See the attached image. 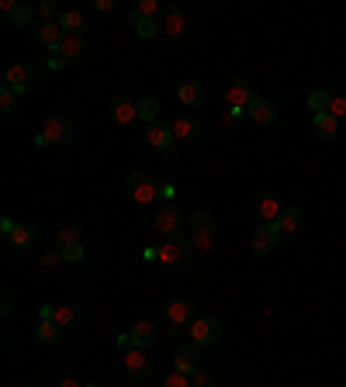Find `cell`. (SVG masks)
<instances>
[{"instance_id":"obj_34","label":"cell","mask_w":346,"mask_h":387,"mask_svg":"<svg viewBox=\"0 0 346 387\" xmlns=\"http://www.w3.org/2000/svg\"><path fill=\"white\" fill-rule=\"evenodd\" d=\"M132 14L135 18H160L163 11H160V0H135L132 4Z\"/></svg>"},{"instance_id":"obj_9","label":"cell","mask_w":346,"mask_h":387,"mask_svg":"<svg viewBox=\"0 0 346 387\" xmlns=\"http://www.w3.org/2000/svg\"><path fill=\"white\" fill-rule=\"evenodd\" d=\"M173 370H177V374H187V377H194V374L201 370V346H194V343L177 346V356H173Z\"/></svg>"},{"instance_id":"obj_5","label":"cell","mask_w":346,"mask_h":387,"mask_svg":"<svg viewBox=\"0 0 346 387\" xmlns=\"http://www.w3.org/2000/svg\"><path fill=\"white\" fill-rule=\"evenodd\" d=\"M260 93L250 86L246 77H229L225 84V107H239V111H250V104L257 100Z\"/></svg>"},{"instance_id":"obj_25","label":"cell","mask_w":346,"mask_h":387,"mask_svg":"<svg viewBox=\"0 0 346 387\" xmlns=\"http://www.w3.org/2000/svg\"><path fill=\"white\" fill-rule=\"evenodd\" d=\"M194 232H215V211L198 208L194 215L187 218V235H194Z\"/></svg>"},{"instance_id":"obj_49","label":"cell","mask_w":346,"mask_h":387,"mask_svg":"<svg viewBox=\"0 0 346 387\" xmlns=\"http://www.w3.org/2000/svg\"><path fill=\"white\" fill-rule=\"evenodd\" d=\"M94 7H97L101 14H108V11H115V0H94Z\"/></svg>"},{"instance_id":"obj_47","label":"cell","mask_w":346,"mask_h":387,"mask_svg":"<svg viewBox=\"0 0 346 387\" xmlns=\"http://www.w3.org/2000/svg\"><path fill=\"white\" fill-rule=\"evenodd\" d=\"M0 311H4V315H11V308H14V294H11V291H4V294H0Z\"/></svg>"},{"instance_id":"obj_31","label":"cell","mask_w":346,"mask_h":387,"mask_svg":"<svg viewBox=\"0 0 346 387\" xmlns=\"http://www.w3.org/2000/svg\"><path fill=\"white\" fill-rule=\"evenodd\" d=\"M32 18H35V11H32L28 4H14V7H11V14H7V21H11L14 28H25V25H32Z\"/></svg>"},{"instance_id":"obj_26","label":"cell","mask_w":346,"mask_h":387,"mask_svg":"<svg viewBox=\"0 0 346 387\" xmlns=\"http://www.w3.org/2000/svg\"><path fill=\"white\" fill-rule=\"evenodd\" d=\"M312 129H315V135H319V138H326V142H329V138H336V131H340V122H336V118L326 111V114H315Z\"/></svg>"},{"instance_id":"obj_11","label":"cell","mask_w":346,"mask_h":387,"mask_svg":"<svg viewBox=\"0 0 346 387\" xmlns=\"http://www.w3.org/2000/svg\"><path fill=\"white\" fill-rule=\"evenodd\" d=\"M250 246H253V253L257 256H270L277 246H281V228L270 221V225H260L257 232H253V239H250Z\"/></svg>"},{"instance_id":"obj_19","label":"cell","mask_w":346,"mask_h":387,"mask_svg":"<svg viewBox=\"0 0 346 387\" xmlns=\"http://www.w3.org/2000/svg\"><path fill=\"white\" fill-rule=\"evenodd\" d=\"M177 97H180L184 107H201L208 100V90H205V84H198V80H184V84L177 86Z\"/></svg>"},{"instance_id":"obj_3","label":"cell","mask_w":346,"mask_h":387,"mask_svg":"<svg viewBox=\"0 0 346 387\" xmlns=\"http://www.w3.org/2000/svg\"><path fill=\"white\" fill-rule=\"evenodd\" d=\"M160 35H167L170 42H180L187 35V11L180 4H167L160 14Z\"/></svg>"},{"instance_id":"obj_2","label":"cell","mask_w":346,"mask_h":387,"mask_svg":"<svg viewBox=\"0 0 346 387\" xmlns=\"http://www.w3.org/2000/svg\"><path fill=\"white\" fill-rule=\"evenodd\" d=\"M125 194H129L135 204H153L156 197H163V194H160V183L146 170H132L129 176H125Z\"/></svg>"},{"instance_id":"obj_42","label":"cell","mask_w":346,"mask_h":387,"mask_svg":"<svg viewBox=\"0 0 346 387\" xmlns=\"http://www.w3.org/2000/svg\"><path fill=\"white\" fill-rule=\"evenodd\" d=\"M160 387H194V384H191V377H187V374H177V370H173V374L163 377V384H160Z\"/></svg>"},{"instance_id":"obj_29","label":"cell","mask_w":346,"mask_h":387,"mask_svg":"<svg viewBox=\"0 0 346 387\" xmlns=\"http://www.w3.org/2000/svg\"><path fill=\"white\" fill-rule=\"evenodd\" d=\"M277 228H281V235H288V232H298V225H302V211L298 208H284L281 218L274 221Z\"/></svg>"},{"instance_id":"obj_43","label":"cell","mask_w":346,"mask_h":387,"mask_svg":"<svg viewBox=\"0 0 346 387\" xmlns=\"http://www.w3.org/2000/svg\"><path fill=\"white\" fill-rule=\"evenodd\" d=\"M329 114H333L336 122H343V118H346V93L333 97V107H329Z\"/></svg>"},{"instance_id":"obj_36","label":"cell","mask_w":346,"mask_h":387,"mask_svg":"<svg viewBox=\"0 0 346 387\" xmlns=\"http://www.w3.org/2000/svg\"><path fill=\"white\" fill-rule=\"evenodd\" d=\"M191 246H194V253H212L215 249V232H194L191 235Z\"/></svg>"},{"instance_id":"obj_14","label":"cell","mask_w":346,"mask_h":387,"mask_svg":"<svg viewBox=\"0 0 346 387\" xmlns=\"http://www.w3.org/2000/svg\"><path fill=\"white\" fill-rule=\"evenodd\" d=\"M108 114L115 125H132L139 118V104H132L129 97H111L108 100Z\"/></svg>"},{"instance_id":"obj_44","label":"cell","mask_w":346,"mask_h":387,"mask_svg":"<svg viewBox=\"0 0 346 387\" xmlns=\"http://www.w3.org/2000/svg\"><path fill=\"white\" fill-rule=\"evenodd\" d=\"M66 66H70V59H66L63 52H49V70L59 73V70H66Z\"/></svg>"},{"instance_id":"obj_7","label":"cell","mask_w":346,"mask_h":387,"mask_svg":"<svg viewBox=\"0 0 346 387\" xmlns=\"http://www.w3.org/2000/svg\"><path fill=\"white\" fill-rule=\"evenodd\" d=\"M194 318L198 315H194V301L191 298H170L167 301V329H173V336H177V329H191Z\"/></svg>"},{"instance_id":"obj_18","label":"cell","mask_w":346,"mask_h":387,"mask_svg":"<svg viewBox=\"0 0 346 387\" xmlns=\"http://www.w3.org/2000/svg\"><path fill=\"white\" fill-rule=\"evenodd\" d=\"M125 370H129L132 381H146V377L153 374V363H149L146 349H129V353H125Z\"/></svg>"},{"instance_id":"obj_27","label":"cell","mask_w":346,"mask_h":387,"mask_svg":"<svg viewBox=\"0 0 346 387\" xmlns=\"http://www.w3.org/2000/svg\"><path fill=\"white\" fill-rule=\"evenodd\" d=\"M59 52L73 63V59H84L86 55V42H84V35H66L63 39V45H59Z\"/></svg>"},{"instance_id":"obj_22","label":"cell","mask_w":346,"mask_h":387,"mask_svg":"<svg viewBox=\"0 0 346 387\" xmlns=\"http://www.w3.org/2000/svg\"><path fill=\"white\" fill-rule=\"evenodd\" d=\"M250 122H257V125H274L277 122V107L270 104V100H263V97H257L253 104H250Z\"/></svg>"},{"instance_id":"obj_16","label":"cell","mask_w":346,"mask_h":387,"mask_svg":"<svg viewBox=\"0 0 346 387\" xmlns=\"http://www.w3.org/2000/svg\"><path fill=\"white\" fill-rule=\"evenodd\" d=\"M170 129H173V138H177V142H187V145L201 138V122H198V118H191V114L173 118Z\"/></svg>"},{"instance_id":"obj_45","label":"cell","mask_w":346,"mask_h":387,"mask_svg":"<svg viewBox=\"0 0 346 387\" xmlns=\"http://www.w3.org/2000/svg\"><path fill=\"white\" fill-rule=\"evenodd\" d=\"M56 318V304H42L39 308V322H52Z\"/></svg>"},{"instance_id":"obj_1","label":"cell","mask_w":346,"mask_h":387,"mask_svg":"<svg viewBox=\"0 0 346 387\" xmlns=\"http://www.w3.org/2000/svg\"><path fill=\"white\" fill-rule=\"evenodd\" d=\"M77 138V125L70 114H52L42 125V135H39V145H52V149H66L70 142Z\"/></svg>"},{"instance_id":"obj_37","label":"cell","mask_w":346,"mask_h":387,"mask_svg":"<svg viewBox=\"0 0 346 387\" xmlns=\"http://www.w3.org/2000/svg\"><path fill=\"white\" fill-rule=\"evenodd\" d=\"M18 104H21V93H14L11 86L0 84V111H4V114H14Z\"/></svg>"},{"instance_id":"obj_39","label":"cell","mask_w":346,"mask_h":387,"mask_svg":"<svg viewBox=\"0 0 346 387\" xmlns=\"http://www.w3.org/2000/svg\"><path fill=\"white\" fill-rule=\"evenodd\" d=\"M63 256H66V263H73V266H77V263H84V259H86V249L80 246V242H77V246H63Z\"/></svg>"},{"instance_id":"obj_15","label":"cell","mask_w":346,"mask_h":387,"mask_svg":"<svg viewBox=\"0 0 346 387\" xmlns=\"http://www.w3.org/2000/svg\"><path fill=\"white\" fill-rule=\"evenodd\" d=\"M39 239H42V232H39V225H32V221H18L14 232L7 235V242L18 246V249H32Z\"/></svg>"},{"instance_id":"obj_46","label":"cell","mask_w":346,"mask_h":387,"mask_svg":"<svg viewBox=\"0 0 346 387\" xmlns=\"http://www.w3.org/2000/svg\"><path fill=\"white\" fill-rule=\"evenodd\" d=\"M14 225H18V221H14L11 215H4V218H0V232H4V239H7L11 232H14Z\"/></svg>"},{"instance_id":"obj_20","label":"cell","mask_w":346,"mask_h":387,"mask_svg":"<svg viewBox=\"0 0 346 387\" xmlns=\"http://www.w3.org/2000/svg\"><path fill=\"white\" fill-rule=\"evenodd\" d=\"M63 39H66V32L59 25H39L35 28V42L42 45V48H49V52H59Z\"/></svg>"},{"instance_id":"obj_48","label":"cell","mask_w":346,"mask_h":387,"mask_svg":"<svg viewBox=\"0 0 346 387\" xmlns=\"http://www.w3.org/2000/svg\"><path fill=\"white\" fill-rule=\"evenodd\" d=\"M118 349H125V353H129V349H135V339H132V332H122V336H118Z\"/></svg>"},{"instance_id":"obj_41","label":"cell","mask_w":346,"mask_h":387,"mask_svg":"<svg viewBox=\"0 0 346 387\" xmlns=\"http://www.w3.org/2000/svg\"><path fill=\"white\" fill-rule=\"evenodd\" d=\"M243 114H246V111H239V107H225V114H222V129H236V125H239V118H243Z\"/></svg>"},{"instance_id":"obj_32","label":"cell","mask_w":346,"mask_h":387,"mask_svg":"<svg viewBox=\"0 0 346 387\" xmlns=\"http://www.w3.org/2000/svg\"><path fill=\"white\" fill-rule=\"evenodd\" d=\"M308 107H312L315 114H326V111L333 107V93H329V90H312V93H308Z\"/></svg>"},{"instance_id":"obj_50","label":"cell","mask_w":346,"mask_h":387,"mask_svg":"<svg viewBox=\"0 0 346 387\" xmlns=\"http://www.w3.org/2000/svg\"><path fill=\"white\" fill-rule=\"evenodd\" d=\"M56 387H86V384H80V381H73V377H63Z\"/></svg>"},{"instance_id":"obj_24","label":"cell","mask_w":346,"mask_h":387,"mask_svg":"<svg viewBox=\"0 0 346 387\" xmlns=\"http://www.w3.org/2000/svg\"><path fill=\"white\" fill-rule=\"evenodd\" d=\"M132 339H135V349H146V346H153L160 339V329L153 322H135L132 325Z\"/></svg>"},{"instance_id":"obj_6","label":"cell","mask_w":346,"mask_h":387,"mask_svg":"<svg viewBox=\"0 0 346 387\" xmlns=\"http://www.w3.org/2000/svg\"><path fill=\"white\" fill-rule=\"evenodd\" d=\"M194 253V246H191V235H173L167 239L160 249H156V259L163 263V266H177V263H184V259Z\"/></svg>"},{"instance_id":"obj_51","label":"cell","mask_w":346,"mask_h":387,"mask_svg":"<svg viewBox=\"0 0 346 387\" xmlns=\"http://www.w3.org/2000/svg\"><path fill=\"white\" fill-rule=\"evenodd\" d=\"M25 387H45V384H42V381H28Z\"/></svg>"},{"instance_id":"obj_10","label":"cell","mask_w":346,"mask_h":387,"mask_svg":"<svg viewBox=\"0 0 346 387\" xmlns=\"http://www.w3.org/2000/svg\"><path fill=\"white\" fill-rule=\"evenodd\" d=\"M32 80H35V70L28 66V63H14V66H7V73H4V86H11L14 93H28L32 90Z\"/></svg>"},{"instance_id":"obj_8","label":"cell","mask_w":346,"mask_h":387,"mask_svg":"<svg viewBox=\"0 0 346 387\" xmlns=\"http://www.w3.org/2000/svg\"><path fill=\"white\" fill-rule=\"evenodd\" d=\"M153 225H156V232L163 235V239H173V235H184V228H187V215L180 211V208H160V215L153 218Z\"/></svg>"},{"instance_id":"obj_12","label":"cell","mask_w":346,"mask_h":387,"mask_svg":"<svg viewBox=\"0 0 346 387\" xmlns=\"http://www.w3.org/2000/svg\"><path fill=\"white\" fill-rule=\"evenodd\" d=\"M250 211H253V218H257L260 225H270V221H277L281 218V201L274 197V194H257L253 201H250Z\"/></svg>"},{"instance_id":"obj_35","label":"cell","mask_w":346,"mask_h":387,"mask_svg":"<svg viewBox=\"0 0 346 387\" xmlns=\"http://www.w3.org/2000/svg\"><path fill=\"white\" fill-rule=\"evenodd\" d=\"M80 242V221H66L59 228V242L56 246H77Z\"/></svg>"},{"instance_id":"obj_23","label":"cell","mask_w":346,"mask_h":387,"mask_svg":"<svg viewBox=\"0 0 346 387\" xmlns=\"http://www.w3.org/2000/svg\"><path fill=\"white\" fill-rule=\"evenodd\" d=\"M125 25H132V32L139 35V39H153V35H160V18H135V14H125Z\"/></svg>"},{"instance_id":"obj_33","label":"cell","mask_w":346,"mask_h":387,"mask_svg":"<svg viewBox=\"0 0 346 387\" xmlns=\"http://www.w3.org/2000/svg\"><path fill=\"white\" fill-rule=\"evenodd\" d=\"M63 263H66L63 246H52V249H42V253H39V266H45V270H59Z\"/></svg>"},{"instance_id":"obj_13","label":"cell","mask_w":346,"mask_h":387,"mask_svg":"<svg viewBox=\"0 0 346 387\" xmlns=\"http://www.w3.org/2000/svg\"><path fill=\"white\" fill-rule=\"evenodd\" d=\"M146 142H149L153 149H160V152H170V156H173V145H177V138H173V129L167 125V122L146 125Z\"/></svg>"},{"instance_id":"obj_40","label":"cell","mask_w":346,"mask_h":387,"mask_svg":"<svg viewBox=\"0 0 346 387\" xmlns=\"http://www.w3.org/2000/svg\"><path fill=\"white\" fill-rule=\"evenodd\" d=\"M191 384H194V387H218V381H215V374H212V370H205V367H201V370L191 377Z\"/></svg>"},{"instance_id":"obj_38","label":"cell","mask_w":346,"mask_h":387,"mask_svg":"<svg viewBox=\"0 0 346 387\" xmlns=\"http://www.w3.org/2000/svg\"><path fill=\"white\" fill-rule=\"evenodd\" d=\"M35 14L42 18V25H59V14H63V11H59L52 0H42V4L35 7Z\"/></svg>"},{"instance_id":"obj_4","label":"cell","mask_w":346,"mask_h":387,"mask_svg":"<svg viewBox=\"0 0 346 387\" xmlns=\"http://www.w3.org/2000/svg\"><path fill=\"white\" fill-rule=\"evenodd\" d=\"M218 336H222V322H218L215 315H198L191 322V329H187V343H194V346H212V343H218Z\"/></svg>"},{"instance_id":"obj_30","label":"cell","mask_w":346,"mask_h":387,"mask_svg":"<svg viewBox=\"0 0 346 387\" xmlns=\"http://www.w3.org/2000/svg\"><path fill=\"white\" fill-rule=\"evenodd\" d=\"M63 325H56V322H39V343L42 346H56L59 339H63Z\"/></svg>"},{"instance_id":"obj_21","label":"cell","mask_w":346,"mask_h":387,"mask_svg":"<svg viewBox=\"0 0 346 387\" xmlns=\"http://www.w3.org/2000/svg\"><path fill=\"white\" fill-rule=\"evenodd\" d=\"M59 28H63L66 35H84V28H86L84 11H77V7H66V11L59 14Z\"/></svg>"},{"instance_id":"obj_52","label":"cell","mask_w":346,"mask_h":387,"mask_svg":"<svg viewBox=\"0 0 346 387\" xmlns=\"http://www.w3.org/2000/svg\"><path fill=\"white\" fill-rule=\"evenodd\" d=\"M86 387H101V384H86Z\"/></svg>"},{"instance_id":"obj_28","label":"cell","mask_w":346,"mask_h":387,"mask_svg":"<svg viewBox=\"0 0 346 387\" xmlns=\"http://www.w3.org/2000/svg\"><path fill=\"white\" fill-rule=\"evenodd\" d=\"M160 111H163V107H160V100H156V97H142V100H139V118H142L146 125L163 122V118H160Z\"/></svg>"},{"instance_id":"obj_17","label":"cell","mask_w":346,"mask_h":387,"mask_svg":"<svg viewBox=\"0 0 346 387\" xmlns=\"http://www.w3.org/2000/svg\"><path fill=\"white\" fill-rule=\"evenodd\" d=\"M56 325H63L66 332L70 329H80L86 322V311L80 308V304H56V318H52Z\"/></svg>"}]
</instances>
